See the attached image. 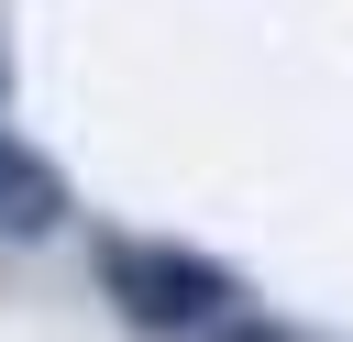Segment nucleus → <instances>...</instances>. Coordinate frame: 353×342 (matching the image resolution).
Returning a JSON list of instances; mask_svg holds the SVG:
<instances>
[{
	"instance_id": "1",
	"label": "nucleus",
	"mask_w": 353,
	"mask_h": 342,
	"mask_svg": "<svg viewBox=\"0 0 353 342\" xmlns=\"http://www.w3.org/2000/svg\"><path fill=\"white\" fill-rule=\"evenodd\" d=\"M110 287L132 298V320H210L221 309V265H199V254H110Z\"/></svg>"
},
{
	"instance_id": "2",
	"label": "nucleus",
	"mask_w": 353,
	"mask_h": 342,
	"mask_svg": "<svg viewBox=\"0 0 353 342\" xmlns=\"http://www.w3.org/2000/svg\"><path fill=\"white\" fill-rule=\"evenodd\" d=\"M0 188H11V210H0L11 232H44V221H55V177H44V165H22V154H0Z\"/></svg>"
},
{
	"instance_id": "3",
	"label": "nucleus",
	"mask_w": 353,
	"mask_h": 342,
	"mask_svg": "<svg viewBox=\"0 0 353 342\" xmlns=\"http://www.w3.org/2000/svg\"><path fill=\"white\" fill-rule=\"evenodd\" d=\"M221 342H287V331H221Z\"/></svg>"
}]
</instances>
